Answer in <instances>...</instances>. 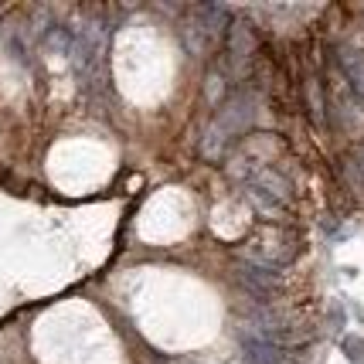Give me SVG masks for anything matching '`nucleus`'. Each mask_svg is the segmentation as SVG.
<instances>
[{
	"mask_svg": "<svg viewBox=\"0 0 364 364\" xmlns=\"http://www.w3.org/2000/svg\"><path fill=\"white\" fill-rule=\"evenodd\" d=\"M245 188H249V198H252L259 208H266V211H276V208H286L289 205V198H293V191H289V181L283 174H276L269 167H259L249 174L245 181Z\"/></svg>",
	"mask_w": 364,
	"mask_h": 364,
	"instance_id": "nucleus-1",
	"label": "nucleus"
},
{
	"mask_svg": "<svg viewBox=\"0 0 364 364\" xmlns=\"http://www.w3.org/2000/svg\"><path fill=\"white\" fill-rule=\"evenodd\" d=\"M222 116L215 119V127H211V133H208V143L205 150L211 154V146H215V140L228 143L232 136L238 133V127L249 119V102H245V95H235V99H228V106H222Z\"/></svg>",
	"mask_w": 364,
	"mask_h": 364,
	"instance_id": "nucleus-2",
	"label": "nucleus"
},
{
	"mask_svg": "<svg viewBox=\"0 0 364 364\" xmlns=\"http://www.w3.org/2000/svg\"><path fill=\"white\" fill-rule=\"evenodd\" d=\"M242 348H245V361L249 364H293V354H286L279 344H269L262 337H245Z\"/></svg>",
	"mask_w": 364,
	"mask_h": 364,
	"instance_id": "nucleus-3",
	"label": "nucleus"
},
{
	"mask_svg": "<svg viewBox=\"0 0 364 364\" xmlns=\"http://www.w3.org/2000/svg\"><path fill=\"white\" fill-rule=\"evenodd\" d=\"M341 350L348 354L350 364H364V341L361 337H344V341H341Z\"/></svg>",
	"mask_w": 364,
	"mask_h": 364,
	"instance_id": "nucleus-4",
	"label": "nucleus"
}]
</instances>
